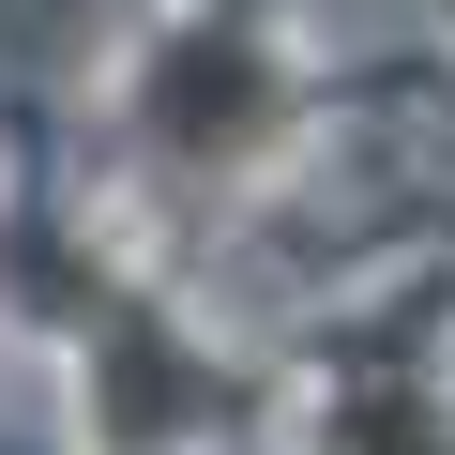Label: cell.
Listing matches in <instances>:
<instances>
[{
    "mask_svg": "<svg viewBox=\"0 0 455 455\" xmlns=\"http://www.w3.org/2000/svg\"><path fill=\"white\" fill-rule=\"evenodd\" d=\"M167 122H182V137H259V122H274V92H259V61H243V46H182Z\"/></svg>",
    "mask_w": 455,
    "mask_h": 455,
    "instance_id": "6da1fadb",
    "label": "cell"
}]
</instances>
